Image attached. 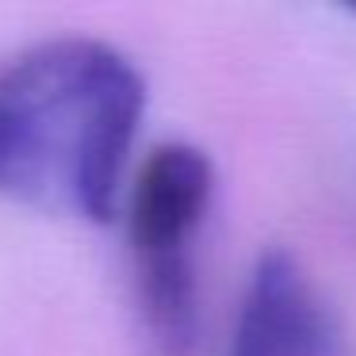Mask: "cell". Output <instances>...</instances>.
Masks as SVG:
<instances>
[{"label":"cell","instance_id":"cell-1","mask_svg":"<svg viewBox=\"0 0 356 356\" xmlns=\"http://www.w3.org/2000/svg\"><path fill=\"white\" fill-rule=\"evenodd\" d=\"M146 81L100 39L62 35L0 62V195L108 222Z\"/></svg>","mask_w":356,"mask_h":356},{"label":"cell","instance_id":"cell-2","mask_svg":"<svg viewBox=\"0 0 356 356\" xmlns=\"http://www.w3.org/2000/svg\"><path fill=\"white\" fill-rule=\"evenodd\" d=\"M211 195L215 169L203 149L184 142L157 146L142 165L131 195V249L142 310L149 330L169 348H184L192 341V241L207 218Z\"/></svg>","mask_w":356,"mask_h":356},{"label":"cell","instance_id":"cell-3","mask_svg":"<svg viewBox=\"0 0 356 356\" xmlns=\"http://www.w3.org/2000/svg\"><path fill=\"white\" fill-rule=\"evenodd\" d=\"M337 325L302 272V264L284 249L257 261L241 299L238 322L226 356H333Z\"/></svg>","mask_w":356,"mask_h":356}]
</instances>
